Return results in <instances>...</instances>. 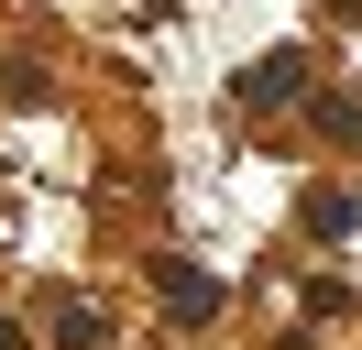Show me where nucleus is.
Listing matches in <instances>:
<instances>
[{
    "label": "nucleus",
    "instance_id": "nucleus-3",
    "mask_svg": "<svg viewBox=\"0 0 362 350\" xmlns=\"http://www.w3.org/2000/svg\"><path fill=\"white\" fill-rule=\"evenodd\" d=\"M286 77H296L286 55H274V66H252V77H242V109H274V99H286Z\"/></svg>",
    "mask_w": 362,
    "mask_h": 350
},
{
    "label": "nucleus",
    "instance_id": "nucleus-5",
    "mask_svg": "<svg viewBox=\"0 0 362 350\" xmlns=\"http://www.w3.org/2000/svg\"><path fill=\"white\" fill-rule=\"evenodd\" d=\"M0 350H23V328H11V318H0Z\"/></svg>",
    "mask_w": 362,
    "mask_h": 350
},
{
    "label": "nucleus",
    "instance_id": "nucleus-1",
    "mask_svg": "<svg viewBox=\"0 0 362 350\" xmlns=\"http://www.w3.org/2000/svg\"><path fill=\"white\" fill-rule=\"evenodd\" d=\"M154 296L176 306L187 328H209V318H220V284H209V274H198V262H187V252H165V262H154Z\"/></svg>",
    "mask_w": 362,
    "mask_h": 350
},
{
    "label": "nucleus",
    "instance_id": "nucleus-2",
    "mask_svg": "<svg viewBox=\"0 0 362 350\" xmlns=\"http://www.w3.org/2000/svg\"><path fill=\"white\" fill-rule=\"evenodd\" d=\"M55 339H66V350H99V339H110V318H99L88 296H66V306H55Z\"/></svg>",
    "mask_w": 362,
    "mask_h": 350
},
{
    "label": "nucleus",
    "instance_id": "nucleus-4",
    "mask_svg": "<svg viewBox=\"0 0 362 350\" xmlns=\"http://www.w3.org/2000/svg\"><path fill=\"white\" fill-rule=\"evenodd\" d=\"M318 131H329V143H362V99H329V109H318Z\"/></svg>",
    "mask_w": 362,
    "mask_h": 350
}]
</instances>
